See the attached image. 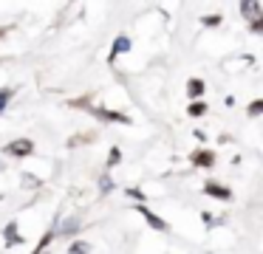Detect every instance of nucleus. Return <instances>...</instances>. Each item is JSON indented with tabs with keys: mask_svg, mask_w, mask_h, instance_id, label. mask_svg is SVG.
<instances>
[{
	"mask_svg": "<svg viewBox=\"0 0 263 254\" xmlns=\"http://www.w3.org/2000/svg\"><path fill=\"white\" fill-rule=\"evenodd\" d=\"M31 141L29 139H20V141H12V144L6 147V152L9 155H14V158H26V155H31Z\"/></svg>",
	"mask_w": 263,
	"mask_h": 254,
	"instance_id": "f257e3e1",
	"label": "nucleus"
},
{
	"mask_svg": "<svg viewBox=\"0 0 263 254\" xmlns=\"http://www.w3.org/2000/svg\"><path fill=\"white\" fill-rule=\"evenodd\" d=\"M240 11H243L246 17H249V20H260V3H257V0H246V3H240Z\"/></svg>",
	"mask_w": 263,
	"mask_h": 254,
	"instance_id": "f03ea898",
	"label": "nucleus"
},
{
	"mask_svg": "<svg viewBox=\"0 0 263 254\" xmlns=\"http://www.w3.org/2000/svg\"><path fill=\"white\" fill-rule=\"evenodd\" d=\"M193 164L195 167H212V164H215V155H212L210 150H198V152H193Z\"/></svg>",
	"mask_w": 263,
	"mask_h": 254,
	"instance_id": "7ed1b4c3",
	"label": "nucleus"
},
{
	"mask_svg": "<svg viewBox=\"0 0 263 254\" xmlns=\"http://www.w3.org/2000/svg\"><path fill=\"white\" fill-rule=\"evenodd\" d=\"M206 195H212V198H221V201H229L232 198V192L227 189V186H221V184H206Z\"/></svg>",
	"mask_w": 263,
	"mask_h": 254,
	"instance_id": "20e7f679",
	"label": "nucleus"
},
{
	"mask_svg": "<svg viewBox=\"0 0 263 254\" xmlns=\"http://www.w3.org/2000/svg\"><path fill=\"white\" fill-rule=\"evenodd\" d=\"M139 209H142V214H144V218H147V223L153 226V229H159V231H164V229H167V223H164V220L159 218V214H153V212H150V209H144V206H139Z\"/></svg>",
	"mask_w": 263,
	"mask_h": 254,
	"instance_id": "39448f33",
	"label": "nucleus"
},
{
	"mask_svg": "<svg viewBox=\"0 0 263 254\" xmlns=\"http://www.w3.org/2000/svg\"><path fill=\"white\" fill-rule=\"evenodd\" d=\"M187 93L193 96V99H195V96H201V93H204V82H201V79H190V82H187Z\"/></svg>",
	"mask_w": 263,
	"mask_h": 254,
	"instance_id": "423d86ee",
	"label": "nucleus"
},
{
	"mask_svg": "<svg viewBox=\"0 0 263 254\" xmlns=\"http://www.w3.org/2000/svg\"><path fill=\"white\" fill-rule=\"evenodd\" d=\"M204 113H206L204 102H193V105H190V116H204Z\"/></svg>",
	"mask_w": 263,
	"mask_h": 254,
	"instance_id": "0eeeda50",
	"label": "nucleus"
},
{
	"mask_svg": "<svg viewBox=\"0 0 263 254\" xmlns=\"http://www.w3.org/2000/svg\"><path fill=\"white\" fill-rule=\"evenodd\" d=\"M127 45H130V43H127V37H119V40H116V45H114V56H116V54H122V51H125Z\"/></svg>",
	"mask_w": 263,
	"mask_h": 254,
	"instance_id": "6e6552de",
	"label": "nucleus"
},
{
	"mask_svg": "<svg viewBox=\"0 0 263 254\" xmlns=\"http://www.w3.org/2000/svg\"><path fill=\"white\" fill-rule=\"evenodd\" d=\"M71 254H88V243H74V246H71Z\"/></svg>",
	"mask_w": 263,
	"mask_h": 254,
	"instance_id": "1a4fd4ad",
	"label": "nucleus"
},
{
	"mask_svg": "<svg viewBox=\"0 0 263 254\" xmlns=\"http://www.w3.org/2000/svg\"><path fill=\"white\" fill-rule=\"evenodd\" d=\"M9 99H12V90H0V113H3V107H6Z\"/></svg>",
	"mask_w": 263,
	"mask_h": 254,
	"instance_id": "9d476101",
	"label": "nucleus"
},
{
	"mask_svg": "<svg viewBox=\"0 0 263 254\" xmlns=\"http://www.w3.org/2000/svg\"><path fill=\"white\" fill-rule=\"evenodd\" d=\"M260 107H263V102H260V99H255V102L249 105V116H257V113H260Z\"/></svg>",
	"mask_w": 263,
	"mask_h": 254,
	"instance_id": "9b49d317",
	"label": "nucleus"
},
{
	"mask_svg": "<svg viewBox=\"0 0 263 254\" xmlns=\"http://www.w3.org/2000/svg\"><path fill=\"white\" fill-rule=\"evenodd\" d=\"M204 23H206V26H218V23H221V14H210V17H204Z\"/></svg>",
	"mask_w": 263,
	"mask_h": 254,
	"instance_id": "f8f14e48",
	"label": "nucleus"
},
{
	"mask_svg": "<svg viewBox=\"0 0 263 254\" xmlns=\"http://www.w3.org/2000/svg\"><path fill=\"white\" fill-rule=\"evenodd\" d=\"M119 158H122L119 147H114V150H110V164H119Z\"/></svg>",
	"mask_w": 263,
	"mask_h": 254,
	"instance_id": "ddd939ff",
	"label": "nucleus"
},
{
	"mask_svg": "<svg viewBox=\"0 0 263 254\" xmlns=\"http://www.w3.org/2000/svg\"><path fill=\"white\" fill-rule=\"evenodd\" d=\"M6 237H9V243H12V240H20L17 231H14V226H9V229H6Z\"/></svg>",
	"mask_w": 263,
	"mask_h": 254,
	"instance_id": "4468645a",
	"label": "nucleus"
},
{
	"mask_svg": "<svg viewBox=\"0 0 263 254\" xmlns=\"http://www.w3.org/2000/svg\"><path fill=\"white\" fill-rule=\"evenodd\" d=\"M0 37H3V28H0Z\"/></svg>",
	"mask_w": 263,
	"mask_h": 254,
	"instance_id": "2eb2a0df",
	"label": "nucleus"
}]
</instances>
